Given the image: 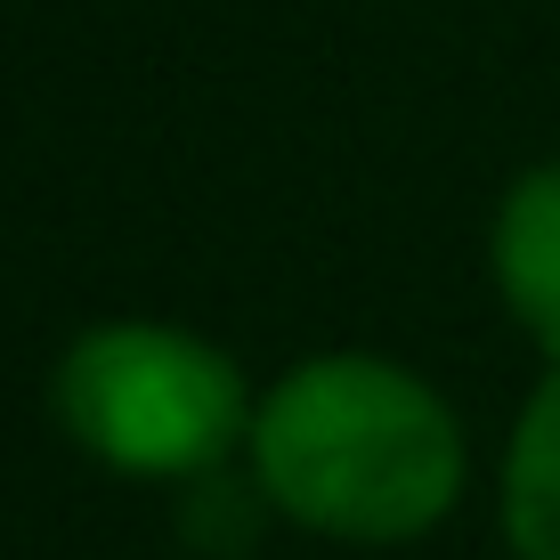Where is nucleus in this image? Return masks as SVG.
<instances>
[{"instance_id":"f257e3e1","label":"nucleus","mask_w":560,"mask_h":560,"mask_svg":"<svg viewBox=\"0 0 560 560\" xmlns=\"http://www.w3.org/2000/svg\"><path fill=\"white\" fill-rule=\"evenodd\" d=\"M260 495L317 536L407 545L463 488V431L390 358H308L253 415Z\"/></svg>"},{"instance_id":"f03ea898","label":"nucleus","mask_w":560,"mask_h":560,"mask_svg":"<svg viewBox=\"0 0 560 560\" xmlns=\"http://www.w3.org/2000/svg\"><path fill=\"white\" fill-rule=\"evenodd\" d=\"M57 415L130 479L211 471L244 431V382L220 350L171 325H98L57 365Z\"/></svg>"},{"instance_id":"7ed1b4c3","label":"nucleus","mask_w":560,"mask_h":560,"mask_svg":"<svg viewBox=\"0 0 560 560\" xmlns=\"http://www.w3.org/2000/svg\"><path fill=\"white\" fill-rule=\"evenodd\" d=\"M495 284H504L512 317L545 341V358L560 365V163L528 171L495 211Z\"/></svg>"},{"instance_id":"20e7f679","label":"nucleus","mask_w":560,"mask_h":560,"mask_svg":"<svg viewBox=\"0 0 560 560\" xmlns=\"http://www.w3.org/2000/svg\"><path fill=\"white\" fill-rule=\"evenodd\" d=\"M504 528L520 560H560V365L528 398L504 463Z\"/></svg>"}]
</instances>
